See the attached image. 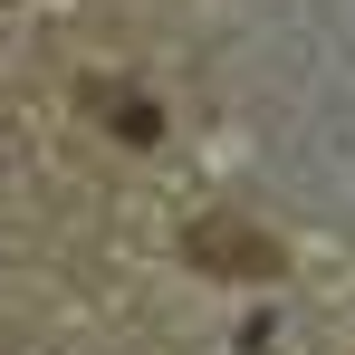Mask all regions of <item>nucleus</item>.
I'll return each mask as SVG.
<instances>
[{
	"label": "nucleus",
	"instance_id": "obj_1",
	"mask_svg": "<svg viewBox=\"0 0 355 355\" xmlns=\"http://www.w3.org/2000/svg\"><path fill=\"white\" fill-rule=\"evenodd\" d=\"M182 250H192L202 269H221V279H279V240L250 231V221H231V211L192 221V231H182Z\"/></svg>",
	"mask_w": 355,
	"mask_h": 355
},
{
	"label": "nucleus",
	"instance_id": "obj_2",
	"mask_svg": "<svg viewBox=\"0 0 355 355\" xmlns=\"http://www.w3.org/2000/svg\"><path fill=\"white\" fill-rule=\"evenodd\" d=\"M96 106H116L125 135H135V144H154V106H144V96H96Z\"/></svg>",
	"mask_w": 355,
	"mask_h": 355
}]
</instances>
